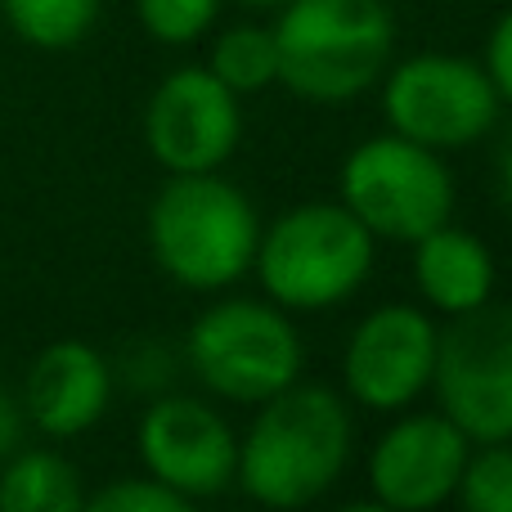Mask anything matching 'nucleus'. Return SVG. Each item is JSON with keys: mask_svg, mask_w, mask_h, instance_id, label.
Instances as JSON below:
<instances>
[{"mask_svg": "<svg viewBox=\"0 0 512 512\" xmlns=\"http://www.w3.org/2000/svg\"><path fill=\"white\" fill-rule=\"evenodd\" d=\"M351 459V418L328 387H292L261 400L239 441L234 481L265 508L315 504Z\"/></svg>", "mask_w": 512, "mask_h": 512, "instance_id": "nucleus-1", "label": "nucleus"}, {"mask_svg": "<svg viewBox=\"0 0 512 512\" xmlns=\"http://www.w3.org/2000/svg\"><path fill=\"white\" fill-rule=\"evenodd\" d=\"M261 221L252 198L216 171L171 176L149 203V252L167 279L221 292L252 270Z\"/></svg>", "mask_w": 512, "mask_h": 512, "instance_id": "nucleus-2", "label": "nucleus"}, {"mask_svg": "<svg viewBox=\"0 0 512 512\" xmlns=\"http://www.w3.org/2000/svg\"><path fill=\"white\" fill-rule=\"evenodd\" d=\"M279 81L310 104H346L387 72L396 23L382 0H288L279 5Z\"/></svg>", "mask_w": 512, "mask_h": 512, "instance_id": "nucleus-3", "label": "nucleus"}, {"mask_svg": "<svg viewBox=\"0 0 512 512\" xmlns=\"http://www.w3.org/2000/svg\"><path fill=\"white\" fill-rule=\"evenodd\" d=\"M373 234L342 203H306L283 212L256 243V274L283 310L342 306L373 270Z\"/></svg>", "mask_w": 512, "mask_h": 512, "instance_id": "nucleus-4", "label": "nucleus"}, {"mask_svg": "<svg viewBox=\"0 0 512 512\" xmlns=\"http://www.w3.org/2000/svg\"><path fill=\"white\" fill-rule=\"evenodd\" d=\"M342 207L391 243H418L454 212V176L441 153L405 135H373L342 162Z\"/></svg>", "mask_w": 512, "mask_h": 512, "instance_id": "nucleus-5", "label": "nucleus"}, {"mask_svg": "<svg viewBox=\"0 0 512 512\" xmlns=\"http://www.w3.org/2000/svg\"><path fill=\"white\" fill-rule=\"evenodd\" d=\"M189 364L207 391L261 405L301 373V337L274 301H216L189 328Z\"/></svg>", "mask_w": 512, "mask_h": 512, "instance_id": "nucleus-6", "label": "nucleus"}, {"mask_svg": "<svg viewBox=\"0 0 512 512\" xmlns=\"http://www.w3.org/2000/svg\"><path fill=\"white\" fill-rule=\"evenodd\" d=\"M432 387L441 414L468 441H512V306H477L454 315L436 337Z\"/></svg>", "mask_w": 512, "mask_h": 512, "instance_id": "nucleus-7", "label": "nucleus"}, {"mask_svg": "<svg viewBox=\"0 0 512 512\" xmlns=\"http://www.w3.org/2000/svg\"><path fill=\"white\" fill-rule=\"evenodd\" d=\"M382 113L391 131L427 149H463L499 117V95L486 68L459 54H414L387 72Z\"/></svg>", "mask_w": 512, "mask_h": 512, "instance_id": "nucleus-8", "label": "nucleus"}, {"mask_svg": "<svg viewBox=\"0 0 512 512\" xmlns=\"http://www.w3.org/2000/svg\"><path fill=\"white\" fill-rule=\"evenodd\" d=\"M243 140L239 95L212 77V68H176L162 77L144 108V144L171 176L221 171Z\"/></svg>", "mask_w": 512, "mask_h": 512, "instance_id": "nucleus-9", "label": "nucleus"}, {"mask_svg": "<svg viewBox=\"0 0 512 512\" xmlns=\"http://www.w3.org/2000/svg\"><path fill=\"white\" fill-rule=\"evenodd\" d=\"M436 324L414 306H378L355 324L342 355L351 400L378 414H400L427 387L436 369Z\"/></svg>", "mask_w": 512, "mask_h": 512, "instance_id": "nucleus-10", "label": "nucleus"}, {"mask_svg": "<svg viewBox=\"0 0 512 512\" xmlns=\"http://www.w3.org/2000/svg\"><path fill=\"white\" fill-rule=\"evenodd\" d=\"M140 459L185 499H212L234 486L239 441L212 405L189 396H162L140 418Z\"/></svg>", "mask_w": 512, "mask_h": 512, "instance_id": "nucleus-11", "label": "nucleus"}, {"mask_svg": "<svg viewBox=\"0 0 512 512\" xmlns=\"http://www.w3.org/2000/svg\"><path fill=\"white\" fill-rule=\"evenodd\" d=\"M468 436L445 414H409L382 432L369 459V486L382 508L427 512L459 490Z\"/></svg>", "mask_w": 512, "mask_h": 512, "instance_id": "nucleus-12", "label": "nucleus"}, {"mask_svg": "<svg viewBox=\"0 0 512 512\" xmlns=\"http://www.w3.org/2000/svg\"><path fill=\"white\" fill-rule=\"evenodd\" d=\"M108 400H113V369L95 346L77 337L45 346L23 382V418H32L36 432L54 441L90 432L108 414Z\"/></svg>", "mask_w": 512, "mask_h": 512, "instance_id": "nucleus-13", "label": "nucleus"}, {"mask_svg": "<svg viewBox=\"0 0 512 512\" xmlns=\"http://www.w3.org/2000/svg\"><path fill=\"white\" fill-rule=\"evenodd\" d=\"M414 279L418 292L454 319L490 301V292H495V256L477 234L454 230L445 221L414 243Z\"/></svg>", "mask_w": 512, "mask_h": 512, "instance_id": "nucleus-14", "label": "nucleus"}, {"mask_svg": "<svg viewBox=\"0 0 512 512\" xmlns=\"http://www.w3.org/2000/svg\"><path fill=\"white\" fill-rule=\"evenodd\" d=\"M0 508L5 512H77L86 508L81 477L63 454L23 450L9 454L0 468Z\"/></svg>", "mask_w": 512, "mask_h": 512, "instance_id": "nucleus-15", "label": "nucleus"}, {"mask_svg": "<svg viewBox=\"0 0 512 512\" xmlns=\"http://www.w3.org/2000/svg\"><path fill=\"white\" fill-rule=\"evenodd\" d=\"M104 0H0V14L18 41L36 50H72L99 23Z\"/></svg>", "mask_w": 512, "mask_h": 512, "instance_id": "nucleus-16", "label": "nucleus"}, {"mask_svg": "<svg viewBox=\"0 0 512 512\" xmlns=\"http://www.w3.org/2000/svg\"><path fill=\"white\" fill-rule=\"evenodd\" d=\"M212 77L221 86H230L234 95H256V90L274 86L279 81V50H274V32L270 27H230V32L216 36L212 59H207Z\"/></svg>", "mask_w": 512, "mask_h": 512, "instance_id": "nucleus-17", "label": "nucleus"}, {"mask_svg": "<svg viewBox=\"0 0 512 512\" xmlns=\"http://www.w3.org/2000/svg\"><path fill=\"white\" fill-rule=\"evenodd\" d=\"M454 495L472 512H512V441H490L468 454Z\"/></svg>", "mask_w": 512, "mask_h": 512, "instance_id": "nucleus-18", "label": "nucleus"}, {"mask_svg": "<svg viewBox=\"0 0 512 512\" xmlns=\"http://www.w3.org/2000/svg\"><path fill=\"white\" fill-rule=\"evenodd\" d=\"M144 32L162 45H189L216 23L221 0H135Z\"/></svg>", "mask_w": 512, "mask_h": 512, "instance_id": "nucleus-19", "label": "nucleus"}, {"mask_svg": "<svg viewBox=\"0 0 512 512\" xmlns=\"http://www.w3.org/2000/svg\"><path fill=\"white\" fill-rule=\"evenodd\" d=\"M86 508H95V512H185L189 499L176 495L171 486H162L158 477H131V481H113L99 495H90Z\"/></svg>", "mask_w": 512, "mask_h": 512, "instance_id": "nucleus-20", "label": "nucleus"}, {"mask_svg": "<svg viewBox=\"0 0 512 512\" xmlns=\"http://www.w3.org/2000/svg\"><path fill=\"white\" fill-rule=\"evenodd\" d=\"M486 77L495 86L499 104H512V9L490 27V41H486Z\"/></svg>", "mask_w": 512, "mask_h": 512, "instance_id": "nucleus-21", "label": "nucleus"}, {"mask_svg": "<svg viewBox=\"0 0 512 512\" xmlns=\"http://www.w3.org/2000/svg\"><path fill=\"white\" fill-rule=\"evenodd\" d=\"M18 441H23V400L0 387V463L18 450Z\"/></svg>", "mask_w": 512, "mask_h": 512, "instance_id": "nucleus-22", "label": "nucleus"}, {"mask_svg": "<svg viewBox=\"0 0 512 512\" xmlns=\"http://www.w3.org/2000/svg\"><path fill=\"white\" fill-rule=\"evenodd\" d=\"M499 189H504V203L512 212V135L504 140V149H499Z\"/></svg>", "mask_w": 512, "mask_h": 512, "instance_id": "nucleus-23", "label": "nucleus"}, {"mask_svg": "<svg viewBox=\"0 0 512 512\" xmlns=\"http://www.w3.org/2000/svg\"><path fill=\"white\" fill-rule=\"evenodd\" d=\"M243 5H288V0H243Z\"/></svg>", "mask_w": 512, "mask_h": 512, "instance_id": "nucleus-24", "label": "nucleus"}]
</instances>
